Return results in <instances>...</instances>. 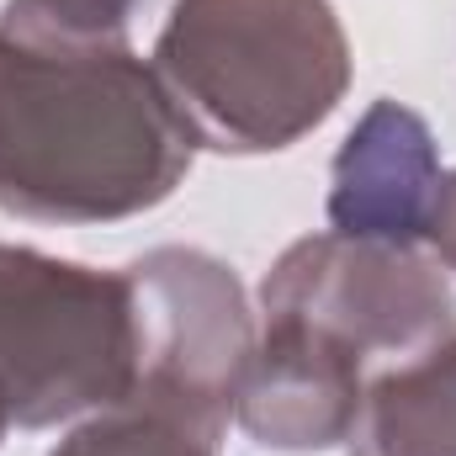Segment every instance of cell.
Wrapping results in <instances>:
<instances>
[{"instance_id": "cell-8", "label": "cell", "mask_w": 456, "mask_h": 456, "mask_svg": "<svg viewBox=\"0 0 456 456\" xmlns=\"http://www.w3.org/2000/svg\"><path fill=\"white\" fill-rule=\"evenodd\" d=\"M345 441L350 456H456V340L377 371Z\"/></svg>"}, {"instance_id": "cell-9", "label": "cell", "mask_w": 456, "mask_h": 456, "mask_svg": "<svg viewBox=\"0 0 456 456\" xmlns=\"http://www.w3.org/2000/svg\"><path fill=\"white\" fill-rule=\"evenodd\" d=\"M218 414L154 387H133L127 398L107 403V414L80 425L53 456H218Z\"/></svg>"}, {"instance_id": "cell-10", "label": "cell", "mask_w": 456, "mask_h": 456, "mask_svg": "<svg viewBox=\"0 0 456 456\" xmlns=\"http://www.w3.org/2000/svg\"><path fill=\"white\" fill-rule=\"evenodd\" d=\"M133 0H11L0 27L48 43H122Z\"/></svg>"}, {"instance_id": "cell-1", "label": "cell", "mask_w": 456, "mask_h": 456, "mask_svg": "<svg viewBox=\"0 0 456 456\" xmlns=\"http://www.w3.org/2000/svg\"><path fill=\"white\" fill-rule=\"evenodd\" d=\"M191 127L127 43L0 27V208L96 224L154 208L191 165Z\"/></svg>"}, {"instance_id": "cell-2", "label": "cell", "mask_w": 456, "mask_h": 456, "mask_svg": "<svg viewBox=\"0 0 456 456\" xmlns=\"http://www.w3.org/2000/svg\"><path fill=\"white\" fill-rule=\"evenodd\" d=\"M154 75L197 143L249 154L335 112L350 48L330 0H175Z\"/></svg>"}, {"instance_id": "cell-3", "label": "cell", "mask_w": 456, "mask_h": 456, "mask_svg": "<svg viewBox=\"0 0 456 456\" xmlns=\"http://www.w3.org/2000/svg\"><path fill=\"white\" fill-rule=\"evenodd\" d=\"M138 387L133 281L0 244V409L53 425Z\"/></svg>"}, {"instance_id": "cell-4", "label": "cell", "mask_w": 456, "mask_h": 456, "mask_svg": "<svg viewBox=\"0 0 456 456\" xmlns=\"http://www.w3.org/2000/svg\"><path fill=\"white\" fill-rule=\"evenodd\" d=\"M265 319L308 324L350 350L371 377L456 340V308L441 271L414 244L319 233L292 244L260 287Z\"/></svg>"}, {"instance_id": "cell-6", "label": "cell", "mask_w": 456, "mask_h": 456, "mask_svg": "<svg viewBox=\"0 0 456 456\" xmlns=\"http://www.w3.org/2000/svg\"><path fill=\"white\" fill-rule=\"evenodd\" d=\"M366 382L371 371L335 340L292 319H265V335L239 377L233 414L260 446L314 452L350 436Z\"/></svg>"}, {"instance_id": "cell-7", "label": "cell", "mask_w": 456, "mask_h": 456, "mask_svg": "<svg viewBox=\"0 0 456 456\" xmlns=\"http://www.w3.org/2000/svg\"><path fill=\"white\" fill-rule=\"evenodd\" d=\"M436 191H441V159L430 127L398 102H377L335 159L330 224L350 239L414 244L430 228Z\"/></svg>"}, {"instance_id": "cell-5", "label": "cell", "mask_w": 456, "mask_h": 456, "mask_svg": "<svg viewBox=\"0 0 456 456\" xmlns=\"http://www.w3.org/2000/svg\"><path fill=\"white\" fill-rule=\"evenodd\" d=\"M138 308V387L228 419L249 366V314L233 271L202 249H154L127 265Z\"/></svg>"}, {"instance_id": "cell-12", "label": "cell", "mask_w": 456, "mask_h": 456, "mask_svg": "<svg viewBox=\"0 0 456 456\" xmlns=\"http://www.w3.org/2000/svg\"><path fill=\"white\" fill-rule=\"evenodd\" d=\"M5 425H11V419H5V409H0V436H5Z\"/></svg>"}, {"instance_id": "cell-11", "label": "cell", "mask_w": 456, "mask_h": 456, "mask_svg": "<svg viewBox=\"0 0 456 456\" xmlns=\"http://www.w3.org/2000/svg\"><path fill=\"white\" fill-rule=\"evenodd\" d=\"M425 239L436 244V255L456 271V175H441V191H436V208H430V228Z\"/></svg>"}]
</instances>
